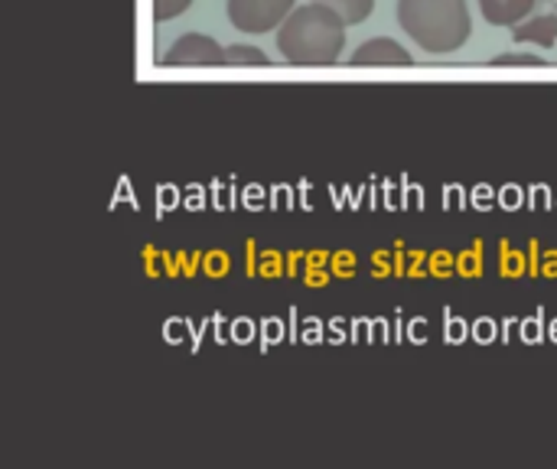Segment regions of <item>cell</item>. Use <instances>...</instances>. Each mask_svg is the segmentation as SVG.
<instances>
[{"mask_svg": "<svg viewBox=\"0 0 557 469\" xmlns=\"http://www.w3.org/2000/svg\"><path fill=\"white\" fill-rule=\"evenodd\" d=\"M346 20L330 3H304L277 26V52L287 65H336L346 49Z\"/></svg>", "mask_w": 557, "mask_h": 469, "instance_id": "1", "label": "cell"}, {"mask_svg": "<svg viewBox=\"0 0 557 469\" xmlns=\"http://www.w3.org/2000/svg\"><path fill=\"white\" fill-rule=\"evenodd\" d=\"M398 26L424 52H457L473 36L467 0H398Z\"/></svg>", "mask_w": 557, "mask_h": 469, "instance_id": "2", "label": "cell"}, {"mask_svg": "<svg viewBox=\"0 0 557 469\" xmlns=\"http://www.w3.org/2000/svg\"><path fill=\"white\" fill-rule=\"evenodd\" d=\"M297 0H225V13L235 29L261 36L277 29L290 13Z\"/></svg>", "mask_w": 557, "mask_h": 469, "instance_id": "3", "label": "cell"}, {"mask_svg": "<svg viewBox=\"0 0 557 469\" xmlns=\"http://www.w3.org/2000/svg\"><path fill=\"white\" fill-rule=\"evenodd\" d=\"M160 65L163 69H180V65H196V69L212 65V69H219V65H228V46L215 42L206 33H186L166 49Z\"/></svg>", "mask_w": 557, "mask_h": 469, "instance_id": "4", "label": "cell"}, {"mask_svg": "<svg viewBox=\"0 0 557 469\" xmlns=\"http://www.w3.org/2000/svg\"><path fill=\"white\" fill-rule=\"evenodd\" d=\"M349 65H352V69H359V65H395V69H411V65H414V55H411L401 42H395V39H388V36H375V39H366V42L349 55Z\"/></svg>", "mask_w": 557, "mask_h": 469, "instance_id": "5", "label": "cell"}, {"mask_svg": "<svg viewBox=\"0 0 557 469\" xmlns=\"http://www.w3.org/2000/svg\"><path fill=\"white\" fill-rule=\"evenodd\" d=\"M512 39L516 42H535L539 49H552L557 46V3L552 0L545 13H532L529 20L512 26Z\"/></svg>", "mask_w": 557, "mask_h": 469, "instance_id": "6", "label": "cell"}, {"mask_svg": "<svg viewBox=\"0 0 557 469\" xmlns=\"http://www.w3.org/2000/svg\"><path fill=\"white\" fill-rule=\"evenodd\" d=\"M545 3L548 0H480V10H483L486 23H493V26H516V23L529 20Z\"/></svg>", "mask_w": 557, "mask_h": 469, "instance_id": "7", "label": "cell"}, {"mask_svg": "<svg viewBox=\"0 0 557 469\" xmlns=\"http://www.w3.org/2000/svg\"><path fill=\"white\" fill-rule=\"evenodd\" d=\"M228 65H248V69H268L271 59L258 49V46H248V42H235L228 46Z\"/></svg>", "mask_w": 557, "mask_h": 469, "instance_id": "8", "label": "cell"}, {"mask_svg": "<svg viewBox=\"0 0 557 469\" xmlns=\"http://www.w3.org/2000/svg\"><path fill=\"white\" fill-rule=\"evenodd\" d=\"M320 3H330L333 10H339L346 23H366L375 10V0H320Z\"/></svg>", "mask_w": 557, "mask_h": 469, "instance_id": "9", "label": "cell"}, {"mask_svg": "<svg viewBox=\"0 0 557 469\" xmlns=\"http://www.w3.org/2000/svg\"><path fill=\"white\" fill-rule=\"evenodd\" d=\"M490 65H496V69H509V65H525V69H545V59L542 55H529V52H516V55H496V59H490Z\"/></svg>", "mask_w": 557, "mask_h": 469, "instance_id": "10", "label": "cell"}, {"mask_svg": "<svg viewBox=\"0 0 557 469\" xmlns=\"http://www.w3.org/2000/svg\"><path fill=\"white\" fill-rule=\"evenodd\" d=\"M189 7H193V0H153V16L160 23H166V20H173L180 13H186Z\"/></svg>", "mask_w": 557, "mask_h": 469, "instance_id": "11", "label": "cell"}]
</instances>
